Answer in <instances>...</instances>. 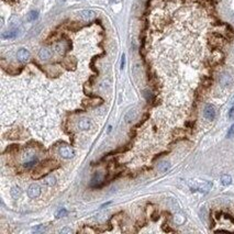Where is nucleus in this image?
<instances>
[{
	"instance_id": "obj_1",
	"label": "nucleus",
	"mask_w": 234,
	"mask_h": 234,
	"mask_svg": "<svg viewBox=\"0 0 234 234\" xmlns=\"http://www.w3.org/2000/svg\"><path fill=\"white\" fill-rule=\"evenodd\" d=\"M58 154L63 157V158H73L74 157V155H75V152H74V150L73 148H71V147L68 146H62L59 147L58 150Z\"/></svg>"
},
{
	"instance_id": "obj_2",
	"label": "nucleus",
	"mask_w": 234,
	"mask_h": 234,
	"mask_svg": "<svg viewBox=\"0 0 234 234\" xmlns=\"http://www.w3.org/2000/svg\"><path fill=\"white\" fill-rule=\"evenodd\" d=\"M28 195H29L30 198H38V197L41 195V188H40V186L36 184L31 185L29 188H28Z\"/></svg>"
},
{
	"instance_id": "obj_3",
	"label": "nucleus",
	"mask_w": 234,
	"mask_h": 234,
	"mask_svg": "<svg viewBox=\"0 0 234 234\" xmlns=\"http://www.w3.org/2000/svg\"><path fill=\"white\" fill-rule=\"evenodd\" d=\"M203 114L205 118L208 120H213L215 118V108L212 105H207L203 110Z\"/></svg>"
},
{
	"instance_id": "obj_4",
	"label": "nucleus",
	"mask_w": 234,
	"mask_h": 234,
	"mask_svg": "<svg viewBox=\"0 0 234 234\" xmlns=\"http://www.w3.org/2000/svg\"><path fill=\"white\" fill-rule=\"evenodd\" d=\"M17 57L20 62H26L30 58V52L25 49H20L17 53Z\"/></svg>"
},
{
	"instance_id": "obj_5",
	"label": "nucleus",
	"mask_w": 234,
	"mask_h": 234,
	"mask_svg": "<svg viewBox=\"0 0 234 234\" xmlns=\"http://www.w3.org/2000/svg\"><path fill=\"white\" fill-rule=\"evenodd\" d=\"M51 56H52V52L49 49H42L39 52V57L42 61H46V59L51 58Z\"/></svg>"
},
{
	"instance_id": "obj_6",
	"label": "nucleus",
	"mask_w": 234,
	"mask_h": 234,
	"mask_svg": "<svg viewBox=\"0 0 234 234\" xmlns=\"http://www.w3.org/2000/svg\"><path fill=\"white\" fill-rule=\"evenodd\" d=\"M80 16H81V18H83L84 20H86V21H90V20H92V19L95 18L96 14H95V12L91 11V10H85V11H81Z\"/></svg>"
},
{
	"instance_id": "obj_7",
	"label": "nucleus",
	"mask_w": 234,
	"mask_h": 234,
	"mask_svg": "<svg viewBox=\"0 0 234 234\" xmlns=\"http://www.w3.org/2000/svg\"><path fill=\"white\" fill-rule=\"evenodd\" d=\"M220 83H221L222 86H230L232 84V78H231L230 75H228V74H223V75L220 77Z\"/></svg>"
},
{
	"instance_id": "obj_8",
	"label": "nucleus",
	"mask_w": 234,
	"mask_h": 234,
	"mask_svg": "<svg viewBox=\"0 0 234 234\" xmlns=\"http://www.w3.org/2000/svg\"><path fill=\"white\" fill-rule=\"evenodd\" d=\"M157 168H158V171H161V173H166V171H167L168 169L171 168V163H169V162H167V161L161 162V163L158 164Z\"/></svg>"
},
{
	"instance_id": "obj_9",
	"label": "nucleus",
	"mask_w": 234,
	"mask_h": 234,
	"mask_svg": "<svg viewBox=\"0 0 234 234\" xmlns=\"http://www.w3.org/2000/svg\"><path fill=\"white\" fill-rule=\"evenodd\" d=\"M17 31L16 30H12V31H7V32H2L1 34V38L4 40H9V39H13L17 36Z\"/></svg>"
},
{
	"instance_id": "obj_10",
	"label": "nucleus",
	"mask_w": 234,
	"mask_h": 234,
	"mask_svg": "<svg viewBox=\"0 0 234 234\" xmlns=\"http://www.w3.org/2000/svg\"><path fill=\"white\" fill-rule=\"evenodd\" d=\"M78 126L80 130H88L90 128V120L89 119H81L78 122Z\"/></svg>"
},
{
	"instance_id": "obj_11",
	"label": "nucleus",
	"mask_w": 234,
	"mask_h": 234,
	"mask_svg": "<svg viewBox=\"0 0 234 234\" xmlns=\"http://www.w3.org/2000/svg\"><path fill=\"white\" fill-rule=\"evenodd\" d=\"M10 193H11V197H12L13 199H18L19 197L21 196L22 190H21V188H20V187H13V188L11 189Z\"/></svg>"
},
{
	"instance_id": "obj_12",
	"label": "nucleus",
	"mask_w": 234,
	"mask_h": 234,
	"mask_svg": "<svg viewBox=\"0 0 234 234\" xmlns=\"http://www.w3.org/2000/svg\"><path fill=\"white\" fill-rule=\"evenodd\" d=\"M39 17V11H36V10H32V11H30L29 13H28V16H26V20L29 22L31 21H34V20H36Z\"/></svg>"
},
{
	"instance_id": "obj_13",
	"label": "nucleus",
	"mask_w": 234,
	"mask_h": 234,
	"mask_svg": "<svg viewBox=\"0 0 234 234\" xmlns=\"http://www.w3.org/2000/svg\"><path fill=\"white\" fill-rule=\"evenodd\" d=\"M231 183H232V178H231V176L223 175L221 177V184L223 185V186H229Z\"/></svg>"
},
{
	"instance_id": "obj_14",
	"label": "nucleus",
	"mask_w": 234,
	"mask_h": 234,
	"mask_svg": "<svg viewBox=\"0 0 234 234\" xmlns=\"http://www.w3.org/2000/svg\"><path fill=\"white\" fill-rule=\"evenodd\" d=\"M136 118V111H134V110H131L129 112L126 113V122H131L132 120H134Z\"/></svg>"
},
{
	"instance_id": "obj_15",
	"label": "nucleus",
	"mask_w": 234,
	"mask_h": 234,
	"mask_svg": "<svg viewBox=\"0 0 234 234\" xmlns=\"http://www.w3.org/2000/svg\"><path fill=\"white\" fill-rule=\"evenodd\" d=\"M55 183H56V178L54 176H49L44 179V184L47 185V186H54Z\"/></svg>"
},
{
	"instance_id": "obj_16",
	"label": "nucleus",
	"mask_w": 234,
	"mask_h": 234,
	"mask_svg": "<svg viewBox=\"0 0 234 234\" xmlns=\"http://www.w3.org/2000/svg\"><path fill=\"white\" fill-rule=\"evenodd\" d=\"M36 163H38V159L32 158V159H29V161H25L24 163H23V166H24L25 168H30V167H32V166H34Z\"/></svg>"
},
{
	"instance_id": "obj_17",
	"label": "nucleus",
	"mask_w": 234,
	"mask_h": 234,
	"mask_svg": "<svg viewBox=\"0 0 234 234\" xmlns=\"http://www.w3.org/2000/svg\"><path fill=\"white\" fill-rule=\"evenodd\" d=\"M100 181H101V175L100 174H96L91 180V186L92 187H97V185L99 184Z\"/></svg>"
},
{
	"instance_id": "obj_18",
	"label": "nucleus",
	"mask_w": 234,
	"mask_h": 234,
	"mask_svg": "<svg viewBox=\"0 0 234 234\" xmlns=\"http://www.w3.org/2000/svg\"><path fill=\"white\" fill-rule=\"evenodd\" d=\"M54 49L56 50V52H58V53H64V51L66 49V46H65V43H62L59 42L57 44H55Z\"/></svg>"
},
{
	"instance_id": "obj_19",
	"label": "nucleus",
	"mask_w": 234,
	"mask_h": 234,
	"mask_svg": "<svg viewBox=\"0 0 234 234\" xmlns=\"http://www.w3.org/2000/svg\"><path fill=\"white\" fill-rule=\"evenodd\" d=\"M45 230H46V226L43 225V224L35 225L33 229H32V231H33V232H35V233H42V232H44Z\"/></svg>"
},
{
	"instance_id": "obj_20",
	"label": "nucleus",
	"mask_w": 234,
	"mask_h": 234,
	"mask_svg": "<svg viewBox=\"0 0 234 234\" xmlns=\"http://www.w3.org/2000/svg\"><path fill=\"white\" fill-rule=\"evenodd\" d=\"M67 214V210L66 209H64V208H62V209H59L57 212H56V214H55V217L57 218V219H59V218H62V217H65Z\"/></svg>"
},
{
	"instance_id": "obj_21",
	"label": "nucleus",
	"mask_w": 234,
	"mask_h": 234,
	"mask_svg": "<svg viewBox=\"0 0 234 234\" xmlns=\"http://www.w3.org/2000/svg\"><path fill=\"white\" fill-rule=\"evenodd\" d=\"M175 222L177 223V224H181V223L184 222V217H183V215H176Z\"/></svg>"
},
{
	"instance_id": "obj_22",
	"label": "nucleus",
	"mask_w": 234,
	"mask_h": 234,
	"mask_svg": "<svg viewBox=\"0 0 234 234\" xmlns=\"http://www.w3.org/2000/svg\"><path fill=\"white\" fill-rule=\"evenodd\" d=\"M232 135H234V124H232V126H231V128L229 129V131H228V134H226V136H228V138H231Z\"/></svg>"
},
{
	"instance_id": "obj_23",
	"label": "nucleus",
	"mask_w": 234,
	"mask_h": 234,
	"mask_svg": "<svg viewBox=\"0 0 234 234\" xmlns=\"http://www.w3.org/2000/svg\"><path fill=\"white\" fill-rule=\"evenodd\" d=\"M61 233H73V230H71V228H64V229H62V230H61Z\"/></svg>"
},
{
	"instance_id": "obj_24",
	"label": "nucleus",
	"mask_w": 234,
	"mask_h": 234,
	"mask_svg": "<svg viewBox=\"0 0 234 234\" xmlns=\"http://www.w3.org/2000/svg\"><path fill=\"white\" fill-rule=\"evenodd\" d=\"M229 119H234V106L230 109V111H229Z\"/></svg>"
},
{
	"instance_id": "obj_25",
	"label": "nucleus",
	"mask_w": 234,
	"mask_h": 234,
	"mask_svg": "<svg viewBox=\"0 0 234 234\" xmlns=\"http://www.w3.org/2000/svg\"><path fill=\"white\" fill-rule=\"evenodd\" d=\"M124 65H126V55L123 54L121 57V68L123 69V67H124Z\"/></svg>"
},
{
	"instance_id": "obj_26",
	"label": "nucleus",
	"mask_w": 234,
	"mask_h": 234,
	"mask_svg": "<svg viewBox=\"0 0 234 234\" xmlns=\"http://www.w3.org/2000/svg\"><path fill=\"white\" fill-rule=\"evenodd\" d=\"M110 203H111V202H107V203H105V205H101V208H105V207H107V205H110Z\"/></svg>"
}]
</instances>
